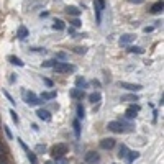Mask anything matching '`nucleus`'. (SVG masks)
I'll return each mask as SVG.
<instances>
[{"mask_svg":"<svg viewBox=\"0 0 164 164\" xmlns=\"http://www.w3.org/2000/svg\"><path fill=\"white\" fill-rule=\"evenodd\" d=\"M8 61H10L12 64L18 66V67H22V66H23V61L20 59V57H17V56H10V57H8Z\"/></svg>","mask_w":164,"mask_h":164,"instance_id":"21","label":"nucleus"},{"mask_svg":"<svg viewBox=\"0 0 164 164\" xmlns=\"http://www.w3.org/2000/svg\"><path fill=\"white\" fill-rule=\"evenodd\" d=\"M67 144L66 143H57V144H54L53 149H51V154H53V157L56 159V157H61V156H64L66 153H67Z\"/></svg>","mask_w":164,"mask_h":164,"instance_id":"1","label":"nucleus"},{"mask_svg":"<svg viewBox=\"0 0 164 164\" xmlns=\"http://www.w3.org/2000/svg\"><path fill=\"white\" fill-rule=\"evenodd\" d=\"M36 115H38V118H41V120H44V121L51 120V113L48 110H43V108H38V110H36Z\"/></svg>","mask_w":164,"mask_h":164,"instance_id":"10","label":"nucleus"},{"mask_svg":"<svg viewBox=\"0 0 164 164\" xmlns=\"http://www.w3.org/2000/svg\"><path fill=\"white\" fill-rule=\"evenodd\" d=\"M10 115H12V118H13L15 123H18V121H20V118H18V115H17V112H15V110H12V112H10Z\"/></svg>","mask_w":164,"mask_h":164,"instance_id":"33","label":"nucleus"},{"mask_svg":"<svg viewBox=\"0 0 164 164\" xmlns=\"http://www.w3.org/2000/svg\"><path fill=\"white\" fill-rule=\"evenodd\" d=\"M17 36L20 39H25L26 36H28V30H26L25 26H20V28H18V31H17Z\"/></svg>","mask_w":164,"mask_h":164,"instance_id":"19","label":"nucleus"},{"mask_svg":"<svg viewBox=\"0 0 164 164\" xmlns=\"http://www.w3.org/2000/svg\"><path fill=\"white\" fill-rule=\"evenodd\" d=\"M107 128L113 133H123L125 131V130H123V123H120V121H108Z\"/></svg>","mask_w":164,"mask_h":164,"instance_id":"4","label":"nucleus"},{"mask_svg":"<svg viewBox=\"0 0 164 164\" xmlns=\"http://www.w3.org/2000/svg\"><path fill=\"white\" fill-rule=\"evenodd\" d=\"M120 87H123V89L130 90V92H138V90L143 89L139 84H131V82H120Z\"/></svg>","mask_w":164,"mask_h":164,"instance_id":"5","label":"nucleus"},{"mask_svg":"<svg viewBox=\"0 0 164 164\" xmlns=\"http://www.w3.org/2000/svg\"><path fill=\"white\" fill-rule=\"evenodd\" d=\"M128 51H130V53H136V54H143V49H141V48H138V46H130Z\"/></svg>","mask_w":164,"mask_h":164,"instance_id":"28","label":"nucleus"},{"mask_svg":"<svg viewBox=\"0 0 164 164\" xmlns=\"http://www.w3.org/2000/svg\"><path fill=\"white\" fill-rule=\"evenodd\" d=\"M115 146V139L113 138H105L100 141V148L102 149H112V148Z\"/></svg>","mask_w":164,"mask_h":164,"instance_id":"8","label":"nucleus"},{"mask_svg":"<svg viewBox=\"0 0 164 164\" xmlns=\"http://www.w3.org/2000/svg\"><path fill=\"white\" fill-rule=\"evenodd\" d=\"M94 8H95L97 22L100 23V20H102V10H104V8H102V7H100V5H99V2H97V0H94Z\"/></svg>","mask_w":164,"mask_h":164,"instance_id":"14","label":"nucleus"},{"mask_svg":"<svg viewBox=\"0 0 164 164\" xmlns=\"http://www.w3.org/2000/svg\"><path fill=\"white\" fill-rule=\"evenodd\" d=\"M4 130H5V133H7L8 138H12V133H10V130H8V126H4Z\"/></svg>","mask_w":164,"mask_h":164,"instance_id":"38","label":"nucleus"},{"mask_svg":"<svg viewBox=\"0 0 164 164\" xmlns=\"http://www.w3.org/2000/svg\"><path fill=\"white\" fill-rule=\"evenodd\" d=\"M54 71L59 72V74H64V72H75V66L69 64V62H57L54 66Z\"/></svg>","mask_w":164,"mask_h":164,"instance_id":"2","label":"nucleus"},{"mask_svg":"<svg viewBox=\"0 0 164 164\" xmlns=\"http://www.w3.org/2000/svg\"><path fill=\"white\" fill-rule=\"evenodd\" d=\"M25 99H26V104L28 105H39V104H43V100L39 99L38 95H36L35 92H25Z\"/></svg>","mask_w":164,"mask_h":164,"instance_id":"3","label":"nucleus"},{"mask_svg":"<svg viewBox=\"0 0 164 164\" xmlns=\"http://www.w3.org/2000/svg\"><path fill=\"white\" fill-rule=\"evenodd\" d=\"M0 157H5V149L2 148V144H0Z\"/></svg>","mask_w":164,"mask_h":164,"instance_id":"39","label":"nucleus"},{"mask_svg":"<svg viewBox=\"0 0 164 164\" xmlns=\"http://www.w3.org/2000/svg\"><path fill=\"white\" fill-rule=\"evenodd\" d=\"M138 156H139L138 151H128V154H126L125 159H126V163H128V164H131L135 159H138Z\"/></svg>","mask_w":164,"mask_h":164,"instance_id":"13","label":"nucleus"},{"mask_svg":"<svg viewBox=\"0 0 164 164\" xmlns=\"http://www.w3.org/2000/svg\"><path fill=\"white\" fill-rule=\"evenodd\" d=\"M84 117H86V110H84V107L79 104L77 105V118H84Z\"/></svg>","mask_w":164,"mask_h":164,"instance_id":"26","label":"nucleus"},{"mask_svg":"<svg viewBox=\"0 0 164 164\" xmlns=\"http://www.w3.org/2000/svg\"><path fill=\"white\" fill-rule=\"evenodd\" d=\"M131 41H135V35H131V33H126V35H123L120 38V46H126V44H130Z\"/></svg>","mask_w":164,"mask_h":164,"instance_id":"9","label":"nucleus"},{"mask_svg":"<svg viewBox=\"0 0 164 164\" xmlns=\"http://www.w3.org/2000/svg\"><path fill=\"white\" fill-rule=\"evenodd\" d=\"M26 157H28V161L31 164H38V159H36V154L33 153V151H26Z\"/></svg>","mask_w":164,"mask_h":164,"instance_id":"23","label":"nucleus"},{"mask_svg":"<svg viewBox=\"0 0 164 164\" xmlns=\"http://www.w3.org/2000/svg\"><path fill=\"white\" fill-rule=\"evenodd\" d=\"M163 7H164V4H163V0H157V2H156V4H154L153 5V7H151V13H154V15H156V13H161V12H163Z\"/></svg>","mask_w":164,"mask_h":164,"instance_id":"12","label":"nucleus"},{"mask_svg":"<svg viewBox=\"0 0 164 164\" xmlns=\"http://www.w3.org/2000/svg\"><path fill=\"white\" fill-rule=\"evenodd\" d=\"M35 151H36V154H44L46 153V146L44 144H36Z\"/></svg>","mask_w":164,"mask_h":164,"instance_id":"25","label":"nucleus"},{"mask_svg":"<svg viewBox=\"0 0 164 164\" xmlns=\"http://www.w3.org/2000/svg\"><path fill=\"white\" fill-rule=\"evenodd\" d=\"M53 28L57 30V31H62V30H64V22H62V20H59V18H57V20H54V22H53Z\"/></svg>","mask_w":164,"mask_h":164,"instance_id":"17","label":"nucleus"},{"mask_svg":"<svg viewBox=\"0 0 164 164\" xmlns=\"http://www.w3.org/2000/svg\"><path fill=\"white\" fill-rule=\"evenodd\" d=\"M56 64H57L56 59H49V61H46V62H43V67H54Z\"/></svg>","mask_w":164,"mask_h":164,"instance_id":"27","label":"nucleus"},{"mask_svg":"<svg viewBox=\"0 0 164 164\" xmlns=\"http://www.w3.org/2000/svg\"><path fill=\"white\" fill-rule=\"evenodd\" d=\"M67 31H69V35H74V33H75V31H74V26H71V28H69Z\"/></svg>","mask_w":164,"mask_h":164,"instance_id":"41","label":"nucleus"},{"mask_svg":"<svg viewBox=\"0 0 164 164\" xmlns=\"http://www.w3.org/2000/svg\"><path fill=\"white\" fill-rule=\"evenodd\" d=\"M126 154H128V148H126L125 144H121L120 149H118V157H120V159H125Z\"/></svg>","mask_w":164,"mask_h":164,"instance_id":"20","label":"nucleus"},{"mask_svg":"<svg viewBox=\"0 0 164 164\" xmlns=\"http://www.w3.org/2000/svg\"><path fill=\"white\" fill-rule=\"evenodd\" d=\"M39 99L41 100H53V99H56V92H54V90H51V92H43Z\"/></svg>","mask_w":164,"mask_h":164,"instance_id":"16","label":"nucleus"},{"mask_svg":"<svg viewBox=\"0 0 164 164\" xmlns=\"http://www.w3.org/2000/svg\"><path fill=\"white\" fill-rule=\"evenodd\" d=\"M121 102H138V95L130 94V95H121Z\"/></svg>","mask_w":164,"mask_h":164,"instance_id":"18","label":"nucleus"},{"mask_svg":"<svg viewBox=\"0 0 164 164\" xmlns=\"http://www.w3.org/2000/svg\"><path fill=\"white\" fill-rule=\"evenodd\" d=\"M74 53H77V54H84V53H86V48H74Z\"/></svg>","mask_w":164,"mask_h":164,"instance_id":"35","label":"nucleus"},{"mask_svg":"<svg viewBox=\"0 0 164 164\" xmlns=\"http://www.w3.org/2000/svg\"><path fill=\"white\" fill-rule=\"evenodd\" d=\"M56 59L66 61V59H67V54H66V53H57V54H56Z\"/></svg>","mask_w":164,"mask_h":164,"instance_id":"32","label":"nucleus"},{"mask_svg":"<svg viewBox=\"0 0 164 164\" xmlns=\"http://www.w3.org/2000/svg\"><path fill=\"white\" fill-rule=\"evenodd\" d=\"M84 86H86L84 77H77V79H75V87H84Z\"/></svg>","mask_w":164,"mask_h":164,"instance_id":"29","label":"nucleus"},{"mask_svg":"<svg viewBox=\"0 0 164 164\" xmlns=\"http://www.w3.org/2000/svg\"><path fill=\"white\" fill-rule=\"evenodd\" d=\"M138 112H139V105H130L128 108H126V112H125V115H126V118H135L136 115H138Z\"/></svg>","mask_w":164,"mask_h":164,"instance_id":"7","label":"nucleus"},{"mask_svg":"<svg viewBox=\"0 0 164 164\" xmlns=\"http://www.w3.org/2000/svg\"><path fill=\"white\" fill-rule=\"evenodd\" d=\"M4 95H5V97H7V99H8V100H10V104H15V100H13V99H12V95H10V94H8V92H7V90H4Z\"/></svg>","mask_w":164,"mask_h":164,"instance_id":"36","label":"nucleus"},{"mask_svg":"<svg viewBox=\"0 0 164 164\" xmlns=\"http://www.w3.org/2000/svg\"><path fill=\"white\" fill-rule=\"evenodd\" d=\"M128 2H131V4H136V5H139V4H143L144 0H128Z\"/></svg>","mask_w":164,"mask_h":164,"instance_id":"37","label":"nucleus"},{"mask_svg":"<svg viewBox=\"0 0 164 164\" xmlns=\"http://www.w3.org/2000/svg\"><path fill=\"white\" fill-rule=\"evenodd\" d=\"M56 164H69V161L64 156H61V157H56Z\"/></svg>","mask_w":164,"mask_h":164,"instance_id":"30","label":"nucleus"},{"mask_svg":"<svg viewBox=\"0 0 164 164\" xmlns=\"http://www.w3.org/2000/svg\"><path fill=\"white\" fill-rule=\"evenodd\" d=\"M66 12H67V15H72V17H79V15H81V10H79L77 7H72V5L66 7Z\"/></svg>","mask_w":164,"mask_h":164,"instance_id":"15","label":"nucleus"},{"mask_svg":"<svg viewBox=\"0 0 164 164\" xmlns=\"http://www.w3.org/2000/svg\"><path fill=\"white\" fill-rule=\"evenodd\" d=\"M43 82H44V84H46L48 87H53V81H51V79H48V77H43Z\"/></svg>","mask_w":164,"mask_h":164,"instance_id":"34","label":"nucleus"},{"mask_svg":"<svg viewBox=\"0 0 164 164\" xmlns=\"http://www.w3.org/2000/svg\"><path fill=\"white\" fill-rule=\"evenodd\" d=\"M99 161H100V156H99V153H95V151H89V153L86 154V163L95 164V163H99Z\"/></svg>","mask_w":164,"mask_h":164,"instance_id":"6","label":"nucleus"},{"mask_svg":"<svg viewBox=\"0 0 164 164\" xmlns=\"http://www.w3.org/2000/svg\"><path fill=\"white\" fill-rule=\"evenodd\" d=\"M74 133H75V138L81 136V123H79V120H74Z\"/></svg>","mask_w":164,"mask_h":164,"instance_id":"24","label":"nucleus"},{"mask_svg":"<svg viewBox=\"0 0 164 164\" xmlns=\"http://www.w3.org/2000/svg\"><path fill=\"white\" fill-rule=\"evenodd\" d=\"M71 23H72V26H74V28H79V26L82 25V23H81V20H79L77 17H75V18H74V20H72Z\"/></svg>","mask_w":164,"mask_h":164,"instance_id":"31","label":"nucleus"},{"mask_svg":"<svg viewBox=\"0 0 164 164\" xmlns=\"http://www.w3.org/2000/svg\"><path fill=\"white\" fill-rule=\"evenodd\" d=\"M100 99H102V95H100L99 92H94L89 95V100L92 102V104H97V102H100Z\"/></svg>","mask_w":164,"mask_h":164,"instance_id":"22","label":"nucleus"},{"mask_svg":"<svg viewBox=\"0 0 164 164\" xmlns=\"http://www.w3.org/2000/svg\"><path fill=\"white\" fill-rule=\"evenodd\" d=\"M153 26H146V28H144V33H149V31H153Z\"/></svg>","mask_w":164,"mask_h":164,"instance_id":"40","label":"nucleus"},{"mask_svg":"<svg viewBox=\"0 0 164 164\" xmlns=\"http://www.w3.org/2000/svg\"><path fill=\"white\" fill-rule=\"evenodd\" d=\"M71 97H72V99H79V100H82L84 97H86V92L77 87V89H72V90H71Z\"/></svg>","mask_w":164,"mask_h":164,"instance_id":"11","label":"nucleus"}]
</instances>
